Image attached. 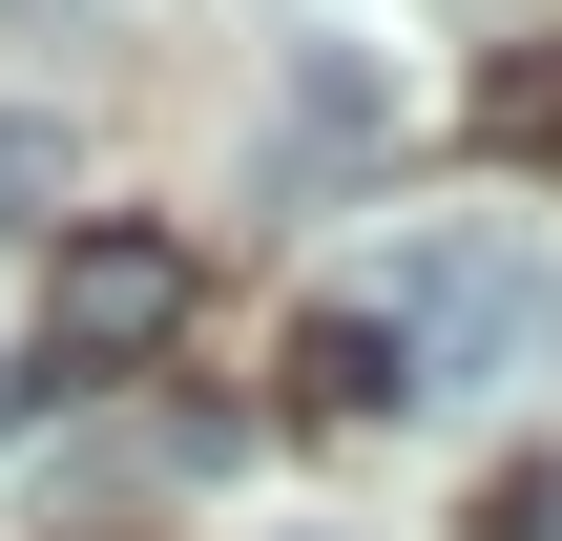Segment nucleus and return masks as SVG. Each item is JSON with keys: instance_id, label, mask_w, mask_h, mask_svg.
<instances>
[{"instance_id": "obj_1", "label": "nucleus", "mask_w": 562, "mask_h": 541, "mask_svg": "<svg viewBox=\"0 0 562 541\" xmlns=\"http://www.w3.org/2000/svg\"><path fill=\"white\" fill-rule=\"evenodd\" d=\"M542 334H562V271L521 250V229H459V250H417V292H396L417 396H438V375H521Z\"/></svg>"}, {"instance_id": "obj_2", "label": "nucleus", "mask_w": 562, "mask_h": 541, "mask_svg": "<svg viewBox=\"0 0 562 541\" xmlns=\"http://www.w3.org/2000/svg\"><path fill=\"white\" fill-rule=\"evenodd\" d=\"M188 334V250L167 229H63V271H42V375H125V354H167Z\"/></svg>"}, {"instance_id": "obj_3", "label": "nucleus", "mask_w": 562, "mask_h": 541, "mask_svg": "<svg viewBox=\"0 0 562 541\" xmlns=\"http://www.w3.org/2000/svg\"><path fill=\"white\" fill-rule=\"evenodd\" d=\"M375 146H396V83H375V42H334V21H313V42H292V83H271V167L355 188Z\"/></svg>"}, {"instance_id": "obj_4", "label": "nucleus", "mask_w": 562, "mask_h": 541, "mask_svg": "<svg viewBox=\"0 0 562 541\" xmlns=\"http://www.w3.org/2000/svg\"><path fill=\"white\" fill-rule=\"evenodd\" d=\"M292 396H313V417H396V396H417L396 313H292Z\"/></svg>"}, {"instance_id": "obj_5", "label": "nucleus", "mask_w": 562, "mask_h": 541, "mask_svg": "<svg viewBox=\"0 0 562 541\" xmlns=\"http://www.w3.org/2000/svg\"><path fill=\"white\" fill-rule=\"evenodd\" d=\"M480 146L501 167H562V42H501L480 63Z\"/></svg>"}, {"instance_id": "obj_6", "label": "nucleus", "mask_w": 562, "mask_h": 541, "mask_svg": "<svg viewBox=\"0 0 562 541\" xmlns=\"http://www.w3.org/2000/svg\"><path fill=\"white\" fill-rule=\"evenodd\" d=\"M42 188H63V125H21V104H0V229H42Z\"/></svg>"}, {"instance_id": "obj_7", "label": "nucleus", "mask_w": 562, "mask_h": 541, "mask_svg": "<svg viewBox=\"0 0 562 541\" xmlns=\"http://www.w3.org/2000/svg\"><path fill=\"white\" fill-rule=\"evenodd\" d=\"M501 541H562V459H521V480H501Z\"/></svg>"}, {"instance_id": "obj_8", "label": "nucleus", "mask_w": 562, "mask_h": 541, "mask_svg": "<svg viewBox=\"0 0 562 541\" xmlns=\"http://www.w3.org/2000/svg\"><path fill=\"white\" fill-rule=\"evenodd\" d=\"M21 417H42V375H0V438H21Z\"/></svg>"}]
</instances>
